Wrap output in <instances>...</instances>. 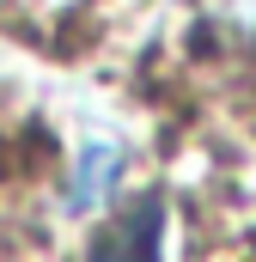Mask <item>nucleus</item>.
I'll list each match as a JSON object with an SVG mask.
<instances>
[{"label":"nucleus","mask_w":256,"mask_h":262,"mask_svg":"<svg viewBox=\"0 0 256 262\" xmlns=\"http://www.w3.org/2000/svg\"><path fill=\"white\" fill-rule=\"evenodd\" d=\"M92 262H159V207H140L134 220L110 226L98 238Z\"/></svg>","instance_id":"nucleus-2"},{"label":"nucleus","mask_w":256,"mask_h":262,"mask_svg":"<svg viewBox=\"0 0 256 262\" xmlns=\"http://www.w3.org/2000/svg\"><path fill=\"white\" fill-rule=\"evenodd\" d=\"M122 189V146L110 140H92L79 159H73V177H67V213H104Z\"/></svg>","instance_id":"nucleus-1"}]
</instances>
